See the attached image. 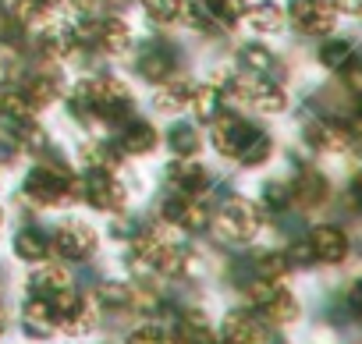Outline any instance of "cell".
Wrapping results in <instances>:
<instances>
[{
  "label": "cell",
  "instance_id": "obj_1",
  "mask_svg": "<svg viewBox=\"0 0 362 344\" xmlns=\"http://www.w3.org/2000/svg\"><path fill=\"white\" fill-rule=\"evenodd\" d=\"M22 199L40 206V210L68 206V203L82 199V182L71 178L61 163H40V167L29 170L25 182H22Z\"/></svg>",
  "mask_w": 362,
  "mask_h": 344
},
{
  "label": "cell",
  "instance_id": "obj_2",
  "mask_svg": "<svg viewBox=\"0 0 362 344\" xmlns=\"http://www.w3.org/2000/svg\"><path fill=\"white\" fill-rule=\"evenodd\" d=\"M214 220H217V231H221L228 242H252V238L263 231V206L252 203V199L231 196Z\"/></svg>",
  "mask_w": 362,
  "mask_h": 344
},
{
  "label": "cell",
  "instance_id": "obj_3",
  "mask_svg": "<svg viewBox=\"0 0 362 344\" xmlns=\"http://www.w3.org/2000/svg\"><path fill=\"white\" fill-rule=\"evenodd\" d=\"M82 199L100 210V213H124L132 203L128 185L117 174H107V170H89V178L82 182Z\"/></svg>",
  "mask_w": 362,
  "mask_h": 344
},
{
  "label": "cell",
  "instance_id": "obj_4",
  "mask_svg": "<svg viewBox=\"0 0 362 344\" xmlns=\"http://www.w3.org/2000/svg\"><path fill=\"white\" fill-rule=\"evenodd\" d=\"M50 245H54V252H57L61 259L82 263V259H89V256L96 252V245H100V235H96V231H93L86 220H75V217H68V220H61V224H57V231H54Z\"/></svg>",
  "mask_w": 362,
  "mask_h": 344
},
{
  "label": "cell",
  "instance_id": "obj_5",
  "mask_svg": "<svg viewBox=\"0 0 362 344\" xmlns=\"http://www.w3.org/2000/svg\"><path fill=\"white\" fill-rule=\"evenodd\" d=\"M288 18L295 22V29L302 36H327L334 29V4L330 0H291L288 4Z\"/></svg>",
  "mask_w": 362,
  "mask_h": 344
},
{
  "label": "cell",
  "instance_id": "obj_6",
  "mask_svg": "<svg viewBox=\"0 0 362 344\" xmlns=\"http://www.w3.org/2000/svg\"><path fill=\"white\" fill-rule=\"evenodd\" d=\"M135 71H139L146 82L160 85V82L174 78V71H177V50H174L170 43L153 40V43H146V47L139 50V57H135Z\"/></svg>",
  "mask_w": 362,
  "mask_h": 344
},
{
  "label": "cell",
  "instance_id": "obj_7",
  "mask_svg": "<svg viewBox=\"0 0 362 344\" xmlns=\"http://www.w3.org/2000/svg\"><path fill=\"white\" fill-rule=\"evenodd\" d=\"M221 330H224V340H231V344H270L267 319L252 309H231L224 316Z\"/></svg>",
  "mask_w": 362,
  "mask_h": 344
},
{
  "label": "cell",
  "instance_id": "obj_8",
  "mask_svg": "<svg viewBox=\"0 0 362 344\" xmlns=\"http://www.w3.org/2000/svg\"><path fill=\"white\" fill-rule=\"evenodd\" d=\"M309 245H313V252H316V263H327V266H337V263H344L348 259V252H351V245H348V235L337 227V224H316L313 231H309V238H305Z\"/></svg>",
  "mask_w": 362,
  "mask_h": 344
},
{
  "label": "cell",
  "instance_id": "obj_9",
  "mask_svg": "<svg viewBox=\"0 0 362 344\" xmlns=\"http://www.w3.org/2000/svg\"><path fill=\"white\" fill-rule=\"evenodd\" d=\"M252 131H256V128H252L245 117H238V114H221V117L214 121V149H217L221 156L235 160V156L242 153V146L249 142Z\"/></svg>",
  "mask_w": 362,
  "mask_h": 344
},
{
  "label": "cell",
  "instance_id": "obj_10",
  "mask_svg": "<svg viewBox=\"0 0 362 344\" xmlns=\"http://www.w3.org/2000/svg\"><path fill=\"white\" fill-rule=\"evenodd\" d=\"M167 185H170L177 196H199V192L210 185V174H206L203 163H196V156H177V160L167 167Z\"/></svg>",
  "mask_w": 362,
  "mask_h": 344
},
{
  "label": "cell",
  "instance_id": "obj_11",
  "mask_svg": "<svg viewBox=\"0 0 362 344\" xmlns=\"http://www.w3.org/2000/svg\"><path fill=\"white\" fill-rule=\"evenodd\" d=\"M305 142L316 153H344V149H351L355 131L348 124H337V121H313L305 128Z\"/></svg>",
  "mask_w": 362,
  "mask_h": 344
},
{
  "label": "cell",
  "instance_id": "obj_12",
  "mask_svg": "<svg viewBox=\"0 0 362 344\" xmlns=\"http://www.w3.org/2000/svg\"><path fill=\"white\" fill-rule=\"evenodd\" d=\"M22 330H25L33 340L54 337V333H57L54 302H50V298H40V295H29V298H25V305H22Z\"/></svg>",
  "mask_w": 362,
  "mask_h": 344
},
{
  "label": "cell",
  "instance_id": "obj_13",
  "mask_svg": "<svg viewBox=\"0 0 362 344\" xmlns=\"http://www.w3.org/2000/svg\"><path fill=\"white\" fill-rule=\"evenodd\" d=\"M156 146H160V131L149 121H139V117H128L124 121V128L117 135V149L124 156H149Z\"/></svg>",
  "mask_w": 362,
  "mask_h": 344
},
{
  "label": "cell",
  "instance_id": "obj_14",
  "mask_svg": "<svg viewBox=\"0 0 362 344\" xmlns=\"http://www.w3.org/2000/svg\"><path fill=\"white\" fill-rule=\"evenodd\" d=\"M96 50L107 54V57H121L132 50V29L124 18L110 15V18H100L96 22Z\"/></svg>",
  "mask_w": 362,
  "mask_h": 344
},
{
  "label": "cell",
  "instance_id": "obj_15",
  "mask_svg": "<svg viewBox=\"0 0 362 344\" xmlns=\"http://www.w3.org/2000/svg\"><path fill=\"white\" fill-rule=\"evenodd\" d=\"M22 96L33 103V110H43V107H50L54 100L64 96V82H61L57 71H40V75H29L22 82Z\"/></svg>",
  "mask_w": 362,
  "mask_h": 344
},
{
  "label": "cell",
  "instance_id": "obj_16",
  "mask_svg": "<svg viewBox=\"0 0 362 344\" xmlns=\"http://www.w3.org/2000/svg\"><path fill=\"white\" fill-rule=\"evenodd\" d=\"M192 89H196V82H189V78H167V82H160L156 93H153L156 114H181V110H189Z\"/></svg>",
  "mask_w": 362,
  "mask_h": 344
},
{
  "label": "cell",
  "instance_id": "obj_17",
  "mask_svg": "<svg viewBox=\"0 0 362 344\" xmlns=\"http://www.w3.org/2000/svg\"><path fill=\"white\" fill-rule=\"evenodd\" d=\"M291 199H298L305 210H316V206H323L327 199H330V182L320 174V170H298V178H295V185H291Z\"/></svg>",
  "mask_w": 362,
  "mask_h": 344
},
{
  "label": "cell",
  "instance_id": "obj_18",
  "mask_svg": "<svg viewBox=\"0 0 362 344\" xmlns=\"http://www.w3.org/2000/svg\"><path fill=\"white\" fill-rule=\"evenodd\" d=\"M259 316H263L270 326H291V323L302 316V309H298V298L277 284V287H274V295L259 305Z\"/></svg>",
  "mask_w": 362,
  "mask_h": 344
},
{
  "label": "cell",
  "instance_id": "obj_19",
  "mask_svg": "<svg viewBox=\"0 0 362 344\" xmlns=\"http://www.w3.org/2000/svg\"><path fill=\"white\" fill-rule=\"evenodd\" d=\"M189 110L196 114V121L203 124H214L221 114H224V93L217 82H203L192 89V100H189Z\"/></svg>",
  "mask_w": 362,
  "mask_h": 344
},
{
  "label": "cell",
  "instance_id": "obj_20",
  "mask_svg": "<svg viewBox=\"0 0 362 344\" xmlns=\"http://www.w3.org/2000/svg\"><path fill=\"white\" fill-rule=\"evenodd\" d=\"M121 149L117 142H103V138H93L78 149V160L89 167V170H107V174H117V167H121Z\"/></svg>",
  "mask_w": 362,
  "mask_h": 344
},
{
  "label": "cell",
  "instance_id": "obj_21",
  "mask_svg": "<svg viewBox=\"0 0 362 344\" xmlns=\"http://www.w3.org/2000/svg\"><path fill=\"white\" fill-rule=\"evenodd\" d=\"M50 252H54V245H50V238H47L43 231L22 227V231L15 235V256H18L22 263H47Z\"/></svg>",
  "mask_w": 362,
  "mask_h": 344
},
{
  "label": "cell",
  "instance_id": "obj_22",
  "mask_svg": "<svg viewBox=\"0 0 362 344\" xmlns=\"http://www.w3.org/2000/svg\"><path fill=\"white\" fill-rule=\"evenodd\" d=\"M245 22L252 25V32L274 36V32L284 29V11H281V4H274V0H259V4H249Z\"/></svg>",
  "mask_w": 362,
  "mask_h": 344
},
{
  "label": "cell",
  "instance_id": "obj_23",
  "mask_svg": "<svg viewBox=\"0 0 362 344\" xmlns=\"http://www.w3.org/2000/svg\"><path fill=\"white\" fill-rule=\"evenodd\" d=\"M93 298H96V305H103V309L124 312V309L135 305V287L124 284V280H100L96 291H93Z\"/></svg>",
  "mask_w": 362,
  "mask_h": 344
},
{
  "label": "cell",
  "instance_id": "obj_24",
  "mask_svg": "<svg viewBox=\"0 0 362 344\" xmlns=\"http://www.w3.org/2000/svg\"><path fill=\"white\" fill-rule=\"evenodd\" d=\"M64 287H71V277L64 266H43L29 277V295H40V298H54Z\"/></svg>",
  "mask_w": 362,
  "mask_h": 344
},
{
  "label": "cell",
  "instance_id": "obj_25",
  "mask_svg": "<svg viewBox=\"0 0 362 344\" xmlns=\"http://www.w3.org/2000/svg\"><path fill=\"white\" fill-rule=\"evenodd\" d=\"M167 149H170L174 156H199V149H203L199 128H196V124H189V121L174 124V128L167 131Z\"/></svg>",
  "mask_w": 362,
  "mask_h": 344
},
{
  "label": "cell",
  "instance_id": "obj_26",
  "mask_svg": "<svg viewBox=\"0 0 362 344\" xmlns=\"http://www.w3.org/2000/svg\"><path fill=\"white\" fill-rule=\"evenodd\" d=\"M270 153H274V138H270L267 131H259V128H256L235 160H238L242 167H263V163L270 160Z\"/></svg>",
  "mask_w": 362,
  "mask_h": 344
},
{
  "label": "cell",
  "instance_id": "obj_27",
  "mask_svg": "<svg viewBox=\"0 0 362 344\" xmlns=\"http://www.w3.org/2000/svg\"><path fill=\"white\" fill-rule=\"evenodd\" d=\"M238 64L249 71V75H270L274 71V54L263 47V43H245L242 50H238Z\"/></svg>",
  "mask_w": 362,
  "mask_h": 344
},
{
  "label": "cell",
  "instance_id": "obj_28",
  "mask_svg": "<svg viewBox=\"0 0 362 344\" xmlns=\"http://www.w3.org/2000/svg\"><path fill=\"white\" fill-rule=\"evenodd\" d=\"M15 128V142H18V149H25V153H47L50 149V138H47V131L29 117V121H18V124H11Z\"/></svg>",
  "mask_w": 362,
  "mask_h": 344
},
{
  "label": "cell",
  "instance_id": "obj_29",
  "mask_svg": "<svg viewBox=\"0 0 362 344\" xmlns=\"http://www.w3.org/2000/svg\"><path fill=\"white\" fill-rule=\"evenodd\" d=\"M210 220H214L210 206L206 203H196V196H192V199H185V210H181V217H177V227L189 231V235H203L210 227Z\"/></svg>",
  "mask_w": 362,
  "mask_h": 344
},
{
  "label": "cell",
  "instance_id": "obj_30",
  "mask_svg": "<svg viewBox=\"0 0 362 344\" xmlns=\"http://www.w3.org/2000/svg\"><path fill=\"white\" fill-rule=\"evenodd\" d=\"M316 57H320V64H323L327 71H341L344 64L355 61V47H351L348 40H327Z\"/></svg>",
  "mask_w": 362,
  "mask_h": 344
},
{
  "label": "cell",
  "instance_id": "obj_31",
  "mask_svg": "<svg viewBox=\"0 0 362 344\" xmlns=\"http://www.w3.org/2000/svg\"><path fill=\"white\" fill-rule=\"evenodd\" d=\"M217 25H238L249 11V0H203Z\"/></svg>",
  "mask_w": 362,
  "mask_h": 344
},
{
  "label": "cell",
  "instance_id": "obj_32",
  "mask_svg": "<svg viewBox=\"0 0 362 344\" xmlns=\"http://www.w3.org/2000/svg\"><path fill=\"white\" fill-rule=\"evenodd\" d=\"M142 11L153 25H174L185 11V0H142Z\"/></svg>",
  "mask_w": 362,
  "mask_h": 344
},
{
  "label": "cell",
  "instance_id": "obj_33",
  "mask_svg": "<svg viewBox=\"0 0 362 344\" xmlns=\"http://www.w3.org/2000/svg\"><path fill=\"white\" fill-rule=\"evenodd\" d=\"M252 270H256V277H263V280H284V273H288L291 266H288L284 249H270V252H259V256H256Z\"/></svg>",
  "mask_w": 362,
  "mask_h": 344
},
{
  "label": "cell",
  "instance_id": "obj_34",
  "mask_svg": "<svg viewBox=\"0 0 362 344\" xmlns=\"http://www.w3.org/2000/svg\"><path fill=\"white\" fill-rule=\"evenodd\" d=\"M259 206L270 210V213L288 210V206H291V185H284V182H267V185H263V196H259Z\"/></svg>",
  "mask_w": 362,
  "mask_h": 344
},
{
  "label": "cell",
  "instance_id": "obj_35",
  "mask_svg": "<svg viewBox=\"0 0 362 344\" xmlns=\"http://www.w3.org/2000/svg\"><path fill=\"white\" fill-rule=\"evenodd\" d=\"M284 256H288V266H291V270H305V266L316 263V252H313L309 242H295V245H288Z\"/></svg>",
  "mask_w": 362,
  "mask_h": 344
},
{
  "label": "cell",
  "instance_id": "obj_36",
  "mask_svg": "<svg viewBox=\"0 0 362 344\" xmlns=\"http://www.w3.org/2000/svg\"><path fill=\"white\" fill-rule=\"evenodd\" d=\"M163 340H167V333H163L160 326L146 323V326H135V330L128 333V340H124V344H163Z\"/></svg>",
  "mask_w": 362,
  "mask_h": 344
},
{
  "label": "cell",
  "instance_id": "obj_37",
  "mask_svg": "<svg viewBox=\"0 0 362 344\" xmlns=\"http://www.w3.org/2000/svg\"><path fill=\"white\" fill-rule=\"evenodd\" d=\"M344 305H348L351 316H362V277H355V280L348 284V291H344Z\"/></svg>",
  "mask_w": 362,
  "mask_h": 344
},
{
  "label": "cell",
  "instance_id": "obj_38",
  "mask_svg": "<svg viewBox=\"0 0 362 344\" xmlns=\"http://www.w3.org/2000/svg\"><path fill=\"white\" fill-rule=\"evenodd\" d=\"M341 75H344V85H348V89H358V93H362V64H358V61L344 64Z\"/></svg>",
  "mask_w": 362,
  "mask_h": 344
},
{
  "label": "cell",
  "instance_id": "obj_39",
  "mask_svg": "<svg viewBox=\"0 0 362 344\" xmlns=\"http://www.w3.org/2000/svg\"><path fill=\"white\" fill-rule=\"evenodd\" d=\"M18 160V142L15 138H0V163H15Z\"/></svg>",
  "mask_w": 362,
  "mask_h": 344
},
{
  "label": "cell",
  "instance_id": "obj_40",
  "mask_svg": "<svg viewBox=\"0 0 362 344\" xmlns=\"http://www.w3.org/2000/svg\"><path fill=\"white\" fill-rule=\"evenodd\" d=\"M348 196H351V203H355V210L362 213V167L351 174V185H348Z\"/></svg>",
  "mask_w": 362,
  "mask_h": 344
},
{
  "label": "cell",
  "instance_id": "obj_41",
  "mask_svg": "<svg viewBox=\"0 0 362 344\" xmlns=\"http://www.w3.org/2000/svg\"><path fill=\"white\" fill-rule=\"evenodd\" d=\"M330 4L341 15H362V0H330Z\"/></svg>",
  "mask_w": 362,
  "mask_h": 344
},
{
  "label": "cell",
  "instance_id": "obj_42",
  "mask_svg": "<svg viewBox=\"0 0 362 344\" xmlns=\"http://www.w3.org/2000/svg\"><path fill=\"white\" fill-rule=\"evenodd\" d=\"M68 4H71L75 11H82V15H89V11L96 8V0H68Z\"/></svg>",
  "mask_w": 362,
  "mask_h": 344
},
{
  "label": "cell",
  "instance_id": "obj_43",
  "mask_svg": "<svg viewBox=\"0 0 362 344\" xmlns=\"http://www.w3.org/2000/svg\"><path fill=\"white\" fill-rule=\"evenodd\" d=\"M163 344H192V340H185V337H177V333H170V337H167Z\"/></svg>",
  "mask_w": 362,
  "mask_h": 344
},
{
  "label": "cell",
  "instance_id": "obj_44",
  "mask_svg": "<svg viewBox=\"0 0 362 344\" xmlns=\"http://www.w3.org/2000/svg\"><path fill=\"white\" fill-rule=\"evenodd\" d=\"M107 4H114V8H128V4H135V0H107Z\"/></svg>",
  "mask_w": 362,
  "mask_h": 344
},
{
  "label": "cell",
  "instance_id": "obj_45",
  "mask_svg": "<svg viewBox=\"0 0 362 344\" xmlns=\"http://www.w3.org/2000/svg\"><path fill=\"white\" fill-rule=\"evenodd\" d=\"M4 326H8V316H4V309H0V333H4Z\"/></svg>",
  "mask_w": 362,
  "mask_h": 344
},
{
  "label": "cell",
  "instance_id": "obj_46",
  "mask_svg": "<svg viewBox=\"0 0 362 344\" xmlns=\"http://www.w3.org/2000/svg\"><path fill=\"white\" fill-rule=\"evenodd\" d=\"M0 227H4V210H0Z\"/></svg>",
  "mask_w": 362,
  "mask_h": 344
},
{
  "label": "cell",
  "instance_id": "obj_47",
  "mask_svg": "<svg viewBox=\"0 0 362 344\" xmlns=\"http://www.w3.org/2000/svg\"><path fill=\"white\" fill-rule=\"evenodd\" d=\"M358 117H362V100H358Z\"/></svg>",
  "mask_w": 362,
  "mask_h": 344
},
{
  "label": "cell",
  "instance_id": "obj_48",
  "mask_svg": "<svg viewBox=\"0 0 362 344\" xmlns=\"http://www.w3.org/2000/svg\"><path fill=\"white\" fill-rule=\"evenodd\" d=\"M217 344H231V340H217Z\"/></svg>",
  "mask_w": 362,
  "mask_h": 344
}]
</instances>
